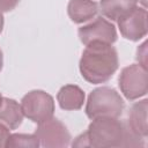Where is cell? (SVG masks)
<instances>
[{"label":"cell","mask_w":148,"mask_h":148,"mask_svg":"<svg viewBox=\"0 0 148 148\" xmlns=\"http://www.w3.org/2000/svg\"><path fill=\"white\" fill-rule=\"evenodd\" d=\"M87 138L89 147L112 148L143 146L142 138L131 132L128 126L118 118L98 117L88 126Z\"/></svg>","instance_id":"7a4b0ae2"},{"label":"cell","mask_w":148,"mask_h":148,"mask_svg":"<svg viewBox=\"0 0 148 148\" xmlns=\"http://www.w3.org/2000/svg\"><path fill=\"white\" fill-rule=\"evenodd\" d=\"M146 45H147V43L145 42L140 47H138V51H136V59H138L139 64L141 66H143L145 68H147V59H146L147 50H146Z\"/></svg>","instance_id":"9a60e30c"},{"label":"cell","mask_w":148,"mask_h":148,"mask_svg":"<svg viewBox=\"0 0 148 148\" xmlns=\"http://www.w3.org/2000/svg\"><path fill=\"white\" fill-rule=\"evenodd\" d=\"M141 2H142V5H143V8H146V0H140Z\"/></svg>","instance_id":"44dd1931"},{"label":"cell","mask_w":148,"mask_h":148,"mask_svg":"<svg viewBox=\"0 0 148 148\" xmlns=\"http://www.w3.org/2000/svg\"><path fill=\"white\" fill-rule=\"evenodd\" d=\"M84 91L75 84H66L60 88L57 95L58 103L62 110H80L84 103Z\"/></svg>","instance_id":"30bf717a"},{"label":"cell","mask_w":148,"mask_h":148,"mask_svg":"<svg viewBox=\"0 0 148 148\" xmlns=\"http://www.w3.org/2000/svg\"><path fill=\"white\" fill-rule=\"evenodd\" d=\"M147 9L143 7H135L127 14L117 20L120 34L124 38L136 42L143 38L148 31Z\"/></svg>","instance_id":"ba28073f"},{"label":"cell","mask_w":148,"mask_h":148,"mask_svg":"<svg viewBox=\"0 0 148 148\" xmlns=\"http://www.w3.org/2000/svg\"><path fill=\"white\" fill-rule=\"evenodd\" d=\"M2 29H3V15L0 12V34L2 32Z\"/></svg>","instance_id":"d6986e66"},{"label":"cell","mask_w":148,"mask_h":148,"mask_svg":"<svg viewBox=\"0 0 148 148\" xmlns=\"http://www.w3.org/2000/svg\"><path fill=\"white\" fill-rule=\"evenodd\" d=\"M147 110H148V101L146 98L135 102L128 111V119L126 124L132 133H134L136 136L142 139H146L148 135Z\"/></svg>","instance_id":"9c48e42d"},{"label":"cell","mask_w":148,"mask_h":148,"mask_svg":"<svg viewBox=\"0 0 148 148\" xmlns=\"http://www.w3.org/2000/svg\"><path fill=\"white\" fill-rule=\"evenodd\" d=\"M120 91L128 101L138 99L148 91V72L140 64H133L121 69L118 79Z\"/></svg>","instance_id":"277c9868"},{"label":"cell","mask_w":148,"mask_h":148,"mask_svg":"<svg viewBox=\"0 0 148 148\" xmlns=\"http://www.w3.org/2000/svg\"><path fill=\"white\" fill-rule=\"evenodd\" d=\"M39 145L45 148H64L71 143V134L67 127L57 118H50L40 124L34 133Z\"/></svg>","instance_id":"8992f818"},{"label":"cell","mask_w":148,"mask_h":148,"mask_svg":"<svg viewBox=\"0 0 148 148\" xmlns=\"http://www.w3.org/2000/svg\"><path fill=\"white\" fill-rule=\"evenodd\" d=\"M2 99H3V97H2V95H1V92H0V105H1V103H2Z\"/></svg>","instance_id":"7402d4cb"},{"label":"cell","mask_w":148,"mask_h":148,"mask_svg":"<svg viewBox=\"0 0 148 148\" xmlns=\"http://www.w3.org/2000/svg\"><path fill=\"white\" fill-rule=\"evenodd\" d=\"M21 108L24 117L34 123L40 124L53 117L54 101L44 90H31L23 96Z\"/></svg>","instance_id":"5b68a950"},{"label":"cell","mask_w":148,"mask_h":148,"mask_svg":"<svg viewBox=\"0 0 148 148\" xmlns=\"http://www.w3.org/2000/svg\"><path fill=\"white\" fill-rule=\"evenodd\" d=\"M79 38L86 46L92 43H103L112 45L117 40L116 27L102 16L92 22L79 28Z\"/></svg>","instance_id":"52a82bcc"},{"label":"cell","mask_w":148,"mask_h":148,"mask_svg":"<svg viewBox=\"0 0 148 148\" xmlns=\"http://www.w3.org/2000/svg\"><path fill=\"white\" fill-rule=\"evenodd\" d=\"M138 1L139 0H101L98 10L111 21H117L135 8Z\"/></svg>","instance_id":"4fadbf2b"},{"label":"cell","mask_w":148,"mask_h":148,"mask_svg":"<svg viewBox=\"0 0 148 148\" xmlns=\"http://www.w3.org/2000/svg\"><path fill=\"white\" fill-rule=\"evenodd\" d=\"M67 12L74 23H83L97 15L98 5L94 0H71L67 6Z\"/></svg>","instance_id":"8fae6325"},{"label":"cell","mask_w":148,"mask_h":148,"mask_svg":"<svg viewBox=\"0 0 148 148\" xmlns=\"http://www.w3.org/2000/svg\"><path fill=\"white\" fill-rule=\"evenodd\" d=\"M119 66L117 50L110 44L92 43L82 52L79 68L82 77L92 84L109 81Z\"/></svg>","instance_id":"6da1fadb"},{"label":"cell","mask_w":148,"mask_h":148,"mask_svg":"<svg viewBox=\"0 0 148 148\" xmlns=\"http://www.w3.org/2000/svg\"><path fill=\"white\" fill-rule=\"evenodd\" d=\"M124 108V99L116 89L110 87H99L89 94L86 104V114L90 119L98 117L119 118Z\"/></svg>","instance_id":"3957f363"},{"label":"cell","mask_w":148,"mask_h":148,"mask_svg":"<svg viewBox=\"0 0 148 148\" xmlns=\"http://www.w3.org/2000/svg\"><path fill=\"white\" fill-rule=\"evenodd\" d=\"M2 66H3V56H2V51L0 49V72L2 69Z\"/></svg>","instance_id":"ffe728a7"},{"label":"cell","mask_w":148,"mask_h":148,"mask_svg":"<svg viewBox=\"0 0 148 148\" xmlns=\"http://www.w3.org/2000/svg\"><path fill=\"white\" fill-rule=\"evenodd\" d=\"M39 140L35 134H21V133H15L10 134L7 142L6 147L7 148H37L39 147Z\"/></svg>","instance_id":"5bb4252c"},{"label":"cell","mask_w":148,"mask_h":148,"mask_svg":"<svg viewBox=\"0 0 148 148\" xmlns=\"http://www.w3.org/2000/svg\"><path fill=\"white\" fill-rule=\"evenodd\" d=\"M20 0H0V12H10L13 10Z\"/></svg>","instance_id":"2e32d148"},{"label":"cell","mask_w":148,"mask_h":148,"mask_svg":"<svg viewBox=\"0 0 148 148\" xmlns=\"http://www.w3.org/2000/svg\"><path fill=\"white\" fill-rule=\"evenodd\" d=\"M73 147H89V143H88V138H87V133H82L80 134L79 136L75 138V140L73 141L72 143Z\"/></svg>","instance_id":"ac0fdd59"},{"label":"cell","mask_w":148,"mask_h":148,"mask_svg":"<svg viewBox=\"0 0 148 148\" xmlns=\"http://www.w3.org/2000/svg\"><path fill=\"white\" fill-rule=\"evenodd\" d=\"M23 117L21 104L15 99L3 97L0 105V123L6 125L9 130H15L22 124Z\"/></svg>","instance_id":"7c38bea8"},{"label":"cell","mask_w":148,"mask_h":148,"mask_svg":"<svg viewBox=\"0 0 148 148\" xmlns=\"http://www.w3.org/2000/svg\"><path fill=\"white\" fill-rule=\"evenodd\" d=\"M10 133H9V128L3 125L2 123H0V148L1 147H6V142L9 138Z\"/></svg>","instance_id":"e0dca14e"}]
</instances>
